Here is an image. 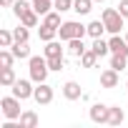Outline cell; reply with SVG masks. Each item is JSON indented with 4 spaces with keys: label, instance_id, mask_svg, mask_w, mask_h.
Masks as SVG:
<instances>
[{
    "label": "cell",
    "instance_id": "cell-33",
    "mask_svg": "<svg viewBox=\"0 0 128 128\" xmlns=\"http://www.w3.org/2000/svg\"><path fill=\"white\" fill-rule=\"evenodd\" d=\"M13 3H15V0H0V5H3V8H10Z\"/></svg>",
    "mask_w": 128,
    "mask_h": 128
},
{
    "label": "cell",
    "instance_id": "cell-25",
    "mask_svg": "<svg viewBox=\"0 0 128 128\" xmlns=\"http://www.w3.org/2000/svg\"><path fill=\"white\" fill-rule=\"evenodd\" d=\"M30 8H33V5H28V0H15V3H13V13H15L18 18H23Z\"/></svg>",
    "mask_w": 128,
    "mask_h": 128
},
{
    "label": "cell",
    "instance_id": "cell-34",
    "mask_svg": "<svg viewBox=\"0 0 128 128\" xmlns=\"http://www.w3.org/2000/svg\"><path fill=\"white\" fill-rule=\"evenodd\" d=\"M93 3H103V0H93Z\"/></svg>",
    "mask_w": 128,
    "mask_h": 128
},
{
    "label": "cell",
    "instance_id": "cell-19",
    "mask_svg": "<svg viewBox=\"0 0 128 128\" xmlns=\"http://www.w3.org/2000/svg\"><path fill=\"white\" fill-rule=\"evenodd\" d=\"M80 63H83V68H96V63H98V55L93 48H88L83 55H80Z\"/></svg>",
    "mask_w": 128,
    "mask_h": 128
},
{
    "label": "cell",
    "instance_id": "cell-22",
    "mask_svg": "<svg viewBox=\"0 0 128 128\" xmlns=\"http://www.w3.org/2000/svg\"><path fill=\"white\" fill-rule=\"evenodd\" d=\"M126 66H128V55H118V53H113V58H110V68H116V70L120 73V70H126Z\"/></svg>",
    "mask_w": 128,
    "mask_h": 128
},
{
    "label": "cell",
    "instance_id": "cell-20",
    "mask_svg": "<svg viewBox=\"0 0 128 128\" xmlns=\"http://www.w3.org/2000/svg\"><path fill=\"white\" fill-rule=\"evenodd\" d=\"M103 30H106V23H103V20L88 23V35H90V38H103Z\"/></svg>",
    "mask_w": 128,
    "mask_h": 128
},
{
    "label": "cell",
    "instance_id": "cell-12",
    "mask_svg": "<svg viewBox=\"0 0 128 128\" xmlns=\"http://www.w3.org/2000/svg\"><path fill=\"white\" fill-rule=\"evenodd\" d=\"M90 48L96 50L98 58H103V55L110 53V45H108V40H103V38H93V45H90Z\"/></svg>",
    "mask_w": 128,
    "mask_h": 128
},
{
    "label": "cell",
    "instance_id": "cell-15",
    "mask_svg": "<svg viewBox=\"0 0 128 128\" xmlns=\"http://www.w3.org/2000/svg\"><path fill=\"white\" fill-rule=\"evenodd\" d=\"M38 35H40V40H45V43H48V40H55L58 28H53V25H45V23H43V25L38 28Z\"/></svg>",
    "mask_w": 128,
    "mask_h": 128
},
{
    "label": "cell",
    "instance_id": "cell-9",
    "mask_svg": "<svg viewBox=\"0 0 128 128\" xmlns=\"http://www.w3.org/2000/svg\"><path fill=\"white\" fill-rule=\"evenodd\" d=\"M63 96H66L68 100H78V98H83V90H80V86L76 80H68L66 86H63Z\"/></svg>",
    "mask_w": 128,
    "mask_h": 128
},
{
    "label": "cell",
    "instance_id": "cell-16",
    "mask_svg": "<svg viewBox=\"0 0 128 128\" xmlns=\"http://www.w3.org/2000/svg\"><path fill=\"white\" fill-rule=\"evenodd\" d=\"M10 50L15 53V58H18V60L30 58V48H28V43H13V45H10Z\"/></svg>",
    "mask_w": 128,
    "mask_h": 128
},
{
    "label": "cell",
    "instance_id": "cell-1",
    "mask_svg": "<svg viewBox=\"0 0 128 128\" xmlns=\"http://www.w3.org/2000/svg\"><path fill=\"white\" fill-rule=\"evenodd\" d=\"M28 68H30V80L33 83H45L48 78V58H40V55H30L28 58Z\"/></svg>",
    "mask_w": 128,
    "mask_h": 128
},
{
    "label": "cell",
    "instance_id": "cell-8",
    "mask_svg": "<svg viewBox=\"0 0 128 128\" xmlns=\"http://www.w3.org/2000/svg\"><path fill=\"white\" fill-rule=\"evenodd\" d=\"M108 45H110V53H118V55H128V40H126V38H120L118 33H113V38L108 40Z\"/></svg>",
    "mask_w": 128,
    "mask_h": 128
},
{
    "label": "cell",
    "instance_id": "cell-18",
    "mask_svg": "<svg viewBox=\"0 0 128 128\" xmlns=\"http://www.w3.org/2000/svg\"><path fill=\"white\" fill-rule=\"evenodd\" d=\"M73 10L78 15H88L93 10V0H73Z\"/></svg>",
    "mask_w": 128,
    "mask_h": 128
},
{
    "label": "cell",
    "instance_id": "cell-35",
    "mask_svg": "<svg viewBox=\"0 0 128 128\" xmlns=\"http://www.w3.org/2000/svg\"><path fill=\"white\" fill-rule=\"evenodd\" d=\"M126 40H128V33H126Z\"/></svg>",
    "mask_w": 128,
    "mask_h": 128
},
{
    "label": "cell",
    "instance_id": "cell-13",
    "mask_svg": "<svg viewBox=\"0 0 128 128\" xmlns=\"http://www.w3.org/2000/svg\"><path fill=\"white\" fill-rule=\"evenodd\" d=\"M53 3H55V0H33V10H35L38 15H48L50 8H55Z\"/></svg>",
    "mask_w": 128,
    "mask_h": 128
},
{
    "label": "cell",
    "instance_id": "cell-6",
    "mask_svg": "<svg viewBox=\"0 0 128 128\" xmlns=\"http://www.w3.org/2000/svg\"><path fill=\"white\" fill-rule=\"evenodd\" d=\"M33 90H35V88L30 86V80H20V78H18V80L13 83V96H15V98H20V100L30 98V96H33Z\"/></svg>",
    "mask_w": 128,
    "mask_h": 128
},
{
    "label": "cell",
    "instance_id": "cell-29",
    "mask_svg": "<svg viewBox=\"0 0 128 128\" xmlns=\"http://www.w3.org/2000/svg\"><path fill=\"white\" fill-rule=\"evenodd\" d=\"M15 43V35L10 33V30H0V45H3V48H10Z\"/></svg>",
    "mask_w": 128,
    "mask_h": 128
},
{
    "label": "cell",
    "instance_id": "cell-14",
    "mask_svg": "<svg viewBox=\"0 0 128 128\" xmlns=\"http://www.w3.org/2000/svg\"><path fill=\"white\" fill-rule=\"evenodd\" d=\"M15 80H18V78H15V70H13V68H3V70H0V86L13 88Z\"/></svg>",
    "mask_w": 128,
    "mask_h": 128
},
{
    "label": "cell",
    "instance_id": "cell-10",
    "mask_svg": "<svg viewBox=\"0 0 128 128\" xmlns=\"http://www.w3.org/2000/svg\"><path fill=\"white\" fill-rule=\"evenodd\" d=\"M100 86H103V88H116V86H118V70H116V68L103 70V73H100Z\"/></svg>",
    "mask_w": 128,
    "mask_h": 128
},
{
    "label": "cell",
    "instance_id": "cell-11",
    "mask_svg": "<svg viewBox=\"0 0 128 128\" xmlns=\"http://www.w3.org/2000/svg\"><path fill=\"white\" fill-rule=\"evenodd\" d=\"M86 50H88V48L83 45V38H73V40H68V53H70V55L80 58V55H83Z\"/></svg>",
    "mask_w": 128,
    "mask_h": 128
},
{
    "label": "cell",
    "instance_id": "cell-7",
    "mask_svg": "<svg viewBox=\"0 0 128 128\" xmlns=\"http://www.w3.org/2000/svg\"><path fill=\"white\" fill-rule=\"evenodd\" d=\"M33 98H35L40 106H48V103L53 100V88H50L48 83H38V88L33 90Z\"/></svg>",
    "mask_w": 128,
    "mask_h": 128
},
{
    "label": "cell",
    "instance_id": "cell-32",
    "mask_svg": "<svg viewBox=\"0 0 128 128\" xmlns=\"http://www.w3.org/2000/svg\"><path fill=\"white\" fill-rule=\"evenodd\" d=\"M118 13L123 18H128V0H120V3H118Z\"/></svg>",
    "mask_w": 128,
    "mask_h": 128
},
{
    "label": "cell",
    "instance_id": "cell-3",
    "mask_svg": "<svg viewBox=\"0 0 128 128\" xmlns=\"http://www.w3.org/2000/svg\"><path fill=\"white\" fill-rule=\"evenodd\" d=\"M0 110H3V116L10 118V120H20V116H23V110H20V98L5 96L3 100H0Z\"/></svg>",
    "mask_w": 128,
    "mask_h": 128
},
{
    "label": "cell",
    "instance_id": "cell-5",
    "mask_svg": "<svg viewBox=\"0 0 128 128\" xmlns=\"http://www.w3.org/2000/svg\"><path fill=\"white\" fill-rule=\"evenodd\" d=\"M108 116H110V106H103V103L90 106V120L93 123H108Z\"/></svg>",
    "mask_w": 128,
    "mask_h": 128
},
{
    "label": "cell",
    "instance_id": "cell-30",
    "mask_svg": "<svg viewBox=\"0 0 128 128\" xmlns=\"http://www.w3.org/2000/svg\"><path fill=\"white\" fill-rule=\"evenodd\" d=\"M55 10H60V13H66V10H73V0H55Z\"/></svg>",
    "mask_w": 128,
    "mask_h": 128
},
{
    "label": "cell",
    "instance_id": "cell-28",
    "mask_svg": "<svg viewBox=\"0 0 128 128\" xmlns=\"http://www.w3.org/2000/svg\"><path fill=\"white\" fill-rule=\"evenodd\" d=\"M13 35H15V43H28V38H30L28 25H23V23H20V28H15V30H13Z\"/></svg>",
    "mask_w": 128,
    "mask_h": 128
},
{
    "label": "cell",
    "instance_id": "cell-2",
    "mask_svg": "<svg viewBox=\"0 0 128 128\" xmlns=\"http://www.w3.org/2000/svg\"><path fill=\"white\" fill-rule=\"evenodd\" d=\"M58 35H60V40H73V38H83V35H88V25H80L78 20H68V23H63L60 28H58Z\"/></svg>",
    "mask_w": 128,
    "mask_h": 128
},
{
    "label": "cell",
    "instance_id": "cell-4",
    "mask_svg": "<svg viewBox=\"0 0 128 128\" xmlns=\"http://www.w3.org/2000/svg\"><path fill=\"white\" fill-rule=\"evenodd\" d=\"M100 20L106 23V30L108 33H120V28H123V15L118 13V8H106Z\"/></svg>",
    "mask_w": 128,
    "mask_h": 128
},
{
    "label": "cell",
    "instance_id": "cell-24",
    "mask_svg": "<svg viewBox=\"0 0 128 128\" xmlns=\"http://www.w3.org/2000/svg\"><path fill=\"white\" fill-rule=\"evenodd\" d=\"M15 53L13 50H0V68H13Z\"/></svg>",
    "mask_w": 128,
    "mask_h": 128
},
{
    "label": "cell",
    "instance_id": "cell-21",
    "mask_svg": "<svg viewBox=\"0 0 128 128\" xmlns=\"http://www.w3.org/2000/svg\"><path fill=\"white\" fill-rule=\"evenodd\" d=\"M123 120H126L123 110H120V108H116V106H110V116H108V126H120Z\"/></svg>",
    "mask_w": 128,
    "mask_h": 128
},
{
    "label": "cell",
    "instance_id": "cell-26",
    "mask_svg": "<svg viewBox=\"0 0 128 128\" xmlns=\"http://www.w3.org/2000/svg\"><path fill=\"white\" fill-rule=\"evenodd\" d=\"M20 23H23V25H28V28H35V25H38V13L30 8V10H28V13L20 18Z\"/></svg>",
    "mask_w": 128,
    "mask_h": 128
},
{
    "label": "cell",
    "instance_id": "cell-23",
    "mask_svg": "<svg viewBox=\"0 0 128 128\" xmlns=\"http://www.w3.org/2000/svg\"><path fill=\"white\" fill-rule=\"evenodd\" d=\"M55 55H63V48H60V43L48 40L45 43V58H55Z\"/></svg>",
    "mask_w": 128,
    "mask_h": 128
},
{
    "label": "cell",
    "instance_id": "cell-36",
    "mask_svg": "<svg viewBox=\"0 0 128 128\" xmlns=\"http://www.w3.org/2000/svg\"><path fill=\"white\" fill-rule=\"evenodd\" d=\"M126 88H128V83H126Z\"/></svg>",
    "mask_w": 128,
    "mask_h": 128
},
{
    "label": "cell",
    "instance_id": "cell-31",
    "mask_svg": "<svg viewBox=\"0 0 128 128\" xmlns=\"http://www.w3.org/2000/svg\"><path fill=\"white\" fill-rule=\"evenodd\" d=\"M48 68H50V70H60V68H63V55L48 58Z\"/></svg>",
    "mask_w": 128,
    "mask_h": 128
},
{
    "label": "cell",
    "instance_id": "cell-17",
    "mask_svg": "<svg viewBox=\"0 0 128 128\" xmlns=\"http://www.w3.org/2000/svg\"><path fill=\"white\" fill-rule=\"evenodd\" d=\"M20 126H23V128H35V126H38V113H33V110H23V116H20Z\"/></svg>",
    "mask_w": 128,
    "mask_h": 128
},
{
    "label": "cell",
    "instance_id": "cell-27",
    "mask_svg": "<svg viewBox=\"0 0 128 128\" xmlns=\"http://www.w3.org/2000/svg\"><path fill=\"white\" fill-rule=\"evenodd\" d=\"M43 23H45V25H53V28H60V25H63V23H60V10H55V13L50 10V13L43 18Z\"/></svg>",
    "mask_w": 128,
    "mask_h": 128
}]
</instances>
